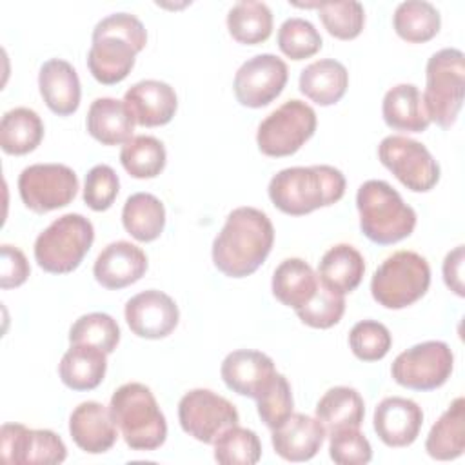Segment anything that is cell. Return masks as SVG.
<instances>
[{"mask_svg": "<svg viewBox=\"0 0 465 465\" xmlns=\"http://www.w3.org/2000/svg\"><path fill=\"white\" fill-rule=\"evenodd\" d=\"M425 450L438 461H450L465 450V400L458 396L430 427Z\"/></svg>", "mask_w": 465, "mask_h": 465, "instance_id": "cell-30", "label": "cell"}, {"mask_svg": "<svg viewBox=\"0 0 465 465\" xmlns=\"http://www.w3.org/2000/svg\"><path fill=\"white\" fill-rule=\"evenodd\" d=\"M429 285V262L414 251H396L374 271L371 294L381 307L398 311L423 298Z\"/></svg>", "mask_w": 465, "mask_h": 465, "instance_id": "cell-8", "label": "cell"}, {"mask_svg": "<svg viewBox=\"0 0 465 465\" xmlns=\"http://www.w3.org/2000/svg\"><path fill=\"white\" fill-rule=\"evenodd\" d=\"M272 205L289 216H303L340 202L345 176L332 165L287 167L278 171L267 187Z\"/></svg>", "mask_w": 465, "mask_h": 465, "instance_id": "cell-3", "label": "cell"}, {"mask_svg": "<svg viewBox=\"0 0 465 465\" xmlns=\"http://www.w3.org/2000/svg\"><path fill=\"white\" fill-rule=\"evenodd\" d=\"M454 354L445 341L429 340L400 352L391 365L392 380L411 391H434L447 383Z\"/></svg>", "mask_w": 465, "mask_h": 465, "instance_id": "cell-10", "label": "cell"}, {"mask_svg": "<svg viewBox=\"0 0 465 465\" xmlns=\"http://www.w3.org/2000/svg\"><path fill=\"white\" fill-rule=\"evenodd\" d=\"M392 345L389 329L376 320H361L349 332V347L361 361H378L387 356Z\"/></svg>", "mask_w": 465, "mask_h": 465, "instance_id": "cell-41", "label": "cell"}, {"mask_svg": "<svg viewBox=\"0 0 465 465\" xmlns=\"http://www.w3.org/2000/svg\"><path fill=\"white\" fill-rule=\"evenodd\" d=\"M305 7H316L327 33L338 40H354L365 25V9L360 2H320Z\"/></svg>", "mask_w": 465, "mask_h": 465, "instance_id": "cell-38", "label": "cell"}, {"mask_svg": "<svg viewBox=\"0 0 465 465\" xmlns=\"http://www.w3.org/2000/svg\"><path fill=\"white\" fill-rule=\"evenodd\" d=\"M363 416V398L352 387H332L316 403V418L323 423L329 434L340 429H360Z\"/></svg>", "mask_w": 465, "mask_h": 465, "instance_id": "cell-31", "label": "cell"}, {"mask_svg": "<svg viewBox=\"0 0 465 465\" xmlns=\"http://www.w3.org/2000/svg\"><path fill=\"white\" fill-rule=\"evenodd\" d=\"M38 89L54 114L69 116L76 113L82 96L80 78L67 60L51 58L44 62L38 73Z\"/></svg>", "mask_w": 465, "mask_h": 465, "instance_id": "cell-23", "label": "cell"}, {"mask_svg": "<svg viewBox=\"0 0 465 465\" xmlns=\"http://www.w3.org/2000/svg\"><path fill=\"white\" fill-rule=\"evenodd\" d=\"M178 420L185 434L213 445L225 429L238 425L240 414L227 398L209 389H193L178 403Z\"/></svg>", "mask_w": 465, "mask_h": 465, "instance_id": "cell-13", "label": "cell"}, {"mask_svg": "<svg viewBox=\"0 0 465 465\" xmlns=\"http://www.w3.org/2000/svg\"><path fill=\"white\" fill-rule=\"evenodd\" d=\"M87 133L102 145H124L133 138L134 120L124 100L96 98L87 111Z\"/></svg>", "mask_w": 465, "mask_h": 465, "instance_id": "cell-26", "label": "cell"}, {"mask_svg": "<svg viewBox=\"0 0 465 465\" xmlns=\"http://www.w3.org/2000/svg\"><path fill=\"white\" fill-rule=\"evenodd\" d=\"M294 312L302 323L312 329H331L345 312V298L320 283L316 294Z\"/></svg>", "mask_w": 465, "mask_h": 465, "instance_id": "cell-43", "label": "cell"}, {"mask_svg": "<svg viewBox=\"0 0 465 465\" xmlns=\"http://www.w3.org/2000/svg\"><path fill=\"white\" fill-rule=\"evenodd\" d=\"M124 314L131 332L145 340L169 336L180 320L176 302L158 289H147L129 298Z\"/></svg>", "mask_w": 465, "mask_h": 465, "instance_id": "cell-16", "label": "cell"}, {"mask_svg": "<svg viewBox=\"0 0 465 465\" xmlns=\"http://www.w3.org/2000/svg\"><path fill=\"white\" fill-rule=\"evenodd\" d=\"M107 371V354L87 343H71L58 363L62 383L73 391L96 389Z\"/></svg>", "mask_w": 465, "mask_h": 465, "instance_id": "cell-24", "label": "cell"}, {"mask_svg": "<svg viewBox=\"0 0 465 465\" xmlns=\"http://www.w3.org/2000/svg\"><path fill=\"white\" fill-rule=\"evenodd\" d=\"M124 104L136 125L160 127L174 118L178 96L162 80H140L125 91Z\"/></svg>", "mask_w": 465, "mask_h": 465, "instance_id": "cell-19", "label": "cell"}, {"mask_svg": "<svg viewBox=\"0 0 465 465\" xmlns=\"http://www.w3.org/2000/svg\"><path fill=\"white\" fill-rule=\"evenodd\" d=\"M356 209L363 236L378 245L398 243L416 227V211L383 180H367L360 185Z\"/></svg>", "mask_w": 465, "mask_h": 465, "instance_id": "cell-4", "label": "cell"}, {"mask_svg": "<svg viewBox=\"0 0 465 465\" xmlns=\"http://www.w3.org/2000/svg\"><path fill=\"white\" fill-rule=\"evenodd\" d=\"M327 430L318 418L292 412L280 427L272 429L274 452L285 461L312 460L325 441Z\"/></svg>", "mask_w": 465, "mask_h": 465, "instance_id": "cell-20", "label": "cell"}, {"mask_svg": "<svg viewBox=\"0 0 465 465\" xmlns=\"http://www.w3.org/2000/svg\"><path fill=\"white\" fill-rule=\"evenodd\" d=\"M463 262H465L463 245L454 247L450 252H447V256L443 260V282L460 298L465 296V292H463Z\"/></svg>", "mask_w": 465, "mask_h": 465, "instance_id": "cell-47", "label": "cell"}, {"mask_svg": "<svg viewBox=\"0 0 465 465\" xmlns=\"http://www.w3.org/2000/svg\"><path fill=\"white\" fill-rule=\"evenodd\" d=\"M122 223L134 240L154 242L165 227V207L151 193H134L124 203Z\"/></svg>", "mask_w": 465, "mask_h": 465, "instance_id": "cell-33", "label": "cell"}, {"mask_svg": "<svg viewBox=\"0 0 465 465\" xmlns=\"http://www.w3.org/2000/svg\"><path fill=\"white\" fill-rule=\"evenodd\" d=\"M316 113L302 100H287L267 114L256 131L258 149L271 158L291 156L316 131Z\"/></svg>", "mask_w": 465, "mask_h": 465, "instance_id": "cell-9", "label": "cell"}, {"mask_svg": "<svg viewBox=\"0 0 465 465\" xmlns=\"http://www.w3.org/2000/svg\"><path fill=\"white\" fill-rule=\"evenodd\" d=\"M292 391L287 378L280 372L272 376L269 385L256 398V411L262 421L272 430L292 414Z\"/></svg>", "mask_w": 465, "mask_h": 465, "instance_id": "cell-42", "label": "cell"}, {"mask_svg": "<svg viewBox=\"0 0 465 465\" xmlns=\"http://www.w3.org/2000/svg\"><path fill=\"white\" fill-rule=\"evenodd\" d=\"M329 456L338 465H365L372 460V447L360 429H340L329 436Z\"/></svg>", "mask_w": 465, "mask_h": 465, "instance_id": "cell-45", "label": "cell"}, {"mask_svg": "<svg viewBox=\"0 0 465 465\" xmlns=\"http://www.w3.org/2000/svg\"><path fill=\"white\" fill-rule=\"evenodd\" d=\"M272 243L269 216L256 207H236L213 242V263L229 278H245L267 260Z\"/></svg>", "mask_w": 465, "mask_h": 465, "instance_id": "cell-1", "label": "cell"}, {"mask_svg": "<svg viewBox=\"0 0 465 465\" xmlns=\"http://www.w3.org/2000/svg\"><path fill=\"white\" fill-rule=\"evenodd\" d=\"M2 460L11 465H54L67 458L62 438L49 429H27L24 423H4L0 429Z\"/></svg>", "mask_w": 465, "mask_h": 465, "instance_id": "cell-15", "label": "cell"}, {"mask_svg": "<svg viewBox=\"0 0 465 465\" xmlns=\"http://www.w3.org/2000/svg\"><path fill=\"white\" fill-rule=\"evenodd\" d=\"M287 78V64L276 54L262 53L245 60L238 67L232 91L243 107L260 109L282 94Z\"/></svg>", "mask_w": 465, "mask_h": 465, "instance_id": "cell-14", "label": "cell"}, {"mask_svg": "<svg viewBox=\"0 0 465 465\" xmlns=\"http://www.w3.org/2000/svg\"><path fill=\"white\" fill-rule=\"evenodd\" d=\"M381 114L391 129L401 133H423L430 125L423 96L414 84L391 87L383 96Z\"/></svg>", "mask_w": 465, "mask_h": 465, "instance_id": "cell-27", "label": "cell"}, {"mask_svg": "<svg viewBox=\"0 0 465 465\" xmlns=\"http://www.w3.org/2000/svg\"><path fill=\"white\" fill-rule=\"evenodd\" d=\"M214 445V460L222 465H254L262 458V443L254 430L232 425L225 429Z\"/></svg>", "mask_w": 465, "mask_h": 465, "instance_id": "cell-37", "label": "cell"}, {"mask_svg": "<svg viewBox=\"0 0 465 465\" xmlns=\"http://www.w3.org/2000/svg\"><path fill=\"white\" fill-rule=\"evenodd\" d=\"M276 42H278L280 51L287 58L296 60V62L314 56L323 45L322 35L318 33L314 24L305 18H300V16L287 18L280 25Z\"/></svg>", "mask_w": 465, "mask_h": 465, "instance_id": "cell-39", "label": "cell"}, {"mask_svg": "<svg viewBox=\"0 0 465 465\" xmlns=\"http://www.w3.org/2000/svg\"><path fill=\"white\" fill-rule=\"evenodd\" d=\"M465 93V54L456 47L436 51L425 65L423 105L429 120L450 129L461 111Z\"/></svg>", "mask_w": 465, "mask_h": 465, "instance_id": "cell-6", "label": "cell"}, {"mask_svg": "<svg viewBox=\"0 0 465 465\" xmlns=\"http://www.w3.org/2000/svg\"><path fill=\"white\" fill-rule=\"evenodd\" d=\"M120 191L118 174L111 165L98 163L89 169L84 182V202L89 209L102 213L107 211Z\"/></svg>", "mask_w": 465, "mask_h": 465, "instance_id": "cell-44", "label": "cell"}, {"mask_svg": "<svg viewBox=\"0 0 465 465\" xmlns=\"http://www.w3.org/2000/svg\"><path fill=\"white\" fill-rule=\"evenodd\" d=\"M220 374L227 389L256 400L276 374V367L265 352L238 349L223 358Z\"/></svg>", "mask_w": 465, "mask_h": 465, "instance_id": "cell-18", "label": "cell"}, {"mask_svg": "<svg viewBox=\"0 0 465 465\" xmlns=\"http://www.w3.org/2000/svg\"><path fill=\"white\" fill-rule=\"evenodd\" d=\"M109 411L133 450H154L165 443L167 421L147 385L138 381L120 385L111 396Z\"/></svg>", "mask_w": 465, "mask_h": 465, "instance_id": "cell-5", "label": "cell"}, {"mask_svg": "<svg viewBox=\"0 0 465 465\" xmlns=\"http://www.w3.org/2000/svg\"><path fill=\"white\" fill-rule=\"evenodd\" d=\"M392 27L401 40L409 44H423L440 33L441 16L430 2L407 0L394 9Z\"/></svg>", "mask_w": 465, "mask_h": 465, "instance_id": "cell-34", "label": "cell"}, {"mask_svg": "<svg viewBox=\"0 0 465 465\" xmlns=\"http://www.w3.org/2000/svg\"><path fill=\"white\" fill-rule=\"evenodd\" d=\"M363 274L365 260L361 252L349 243L331 247L318 263L320 283L343 296L356 291L363 280Z\"/></svg>", "mask_w": 465, "mask_h": 465, "instance_id": "cell-28", "label": "cell"}, {"mask_svg": "<svg viewBox=\"0 0 465 465\" xmlns=\"http://www.w3.org/2000/svg\"><path fill=\"white\" fill-rule=\"evenodd\" d=\"M302 94L311 102L327 107L338 104L349 87V73L345 65L334 58H322L309 64L298 80Z\"/></svg>", "mask_w": 465, "mask_h": 465, "instance_id": "cell-25", "label": "cell"}, {"mask_svg": "<svg viewBox=\"0 0 465 465\" xmlns=\"http://www.w3.org/2000/svg\"><path fill=\"white\" fill-rule=\"evenodd\" d=\"M147 44V31L131 13H113L102 18L91 36L87 67L93 78L104 85H114L127 78L136 54Z\"/></svg>", "mask_w": 465, "mask_h": 465, "instance_id": "cell-2", "label": "cell"}, {"mask_svg": "<svg viewBox=\"0 0 465 465\" xmlns=\"http://www.w3.org/2000/svg\"><path fill=\"white\" fill-rule=\"evenodd\" d=\"M94 242V227L89 218L67 213L53 220L35 240V260L51 274L73 272Z\"/></svg>", "mask_w": 465, "mask_h": 465, "instance_id": "cell-7", "label": "cell"}, {"mask_svg": "<svg viewBox=\"0 0 465 465\" xmlns=\"http://www.w3.org/2000/svg\"><path fill=\"white\" fill-rule=\"evenodd\" d=\"M44 138V122L29 107H15L4 113L0 122V147L5 154L22 156L35 151Z\"/></svg>", "mask_w": 465, "mask_h": 465, "instance_id": "cell-32", "label": "cell"}, {"mask_svg": "<svg viewBox=\"0 0 465 465\" xmlns=\"http://www.w3.org/2000/svg\"><path fill=\"white\" fill-rule=\"evenodd\" d=\"M2 254V272H0V287L2 289H15L25 283V280L31 274L29 262L25 254L9 243H4L0 247Z\"/></svg>", "mask_w": 465, "mask_h": 465, "instance_id": "cell-46", "label": "cell"}, {"mask_svg": "<svg viewBox=\"0 0 465 465\" xmlns=\"http://www.w3.org/2000/svg\"><path fill=\"white\" fill-rule=\"evenodd\" d=\"M147 271L145 252L125 240H118L104 247L93 265L94 280L111 291L136 283Z\"/></svg>", "mask_w": 465, "mask_h": 465, "instance_id": "cell-21", "label": "cell"}, {"mask_svg": "<svg viewBox=\"0 0 465 465\" xmlns=\"http://www.w3.org/2000/svg\"><path fill=\"white\" fill-rule=\"evenodd\" d=\"M120 341L116 320L105 312H89L80 316L69 329V343H87L111 354Z\"/></svg>", "mask_w": 465, "mask_h": 465, "instance_id": "cell-40", "label": "cell"}, {"mask_svg": "<svg viewBox=\"0 0 465 465\" xmlns=\"http://www.w3.org/2000/svg\"><path fill=\"white\" fill-rule=\"evenodd\" d=\"M227 29L238 44L258 45L272 33V13L263 2L242 0L227 13Z\"/></svg>", "mask_w": 465, "mask_h": 465, "instance_id": "cell-35", "label": "cell"}, {"mask_svg": "<svg viewBox=\"0 0 465 465\" xmlns=\"http://www.w3.org/2000/svg\"><path fill=\"white\" fill-rule=\"evenodd\" d=\"M18 193L27 209L45 214L74 200L78 176L64 163H33L20 173Z\"/></svg>", "mask_w": 465, "mask_h": 465, "instance_id": "cell-12", "label": "cell"}, {"mask_svg": "<svg viewBox=\"0 0 465 465\" xmlns=\"http://www.w3.org/2000/svg\"><path fill=\"white\" fill-rule=\"evenodd\" d=\"M318 285V274L302 258L283 260L274 269L271 282L274 298L294 311L303 307L316 294Z\"/></svg>", "mask_w": 465, "mask_h": 465, "instance_id": "cell-29", "label": "cell"}, {"mask_svg": "<svg viewBox=\"0 0 465 465\" xmlns=\"http://www.w3.org/2000/svg\"><path fill=\"white\" fill-rule=\"evenodd\" d=\"M378 158L414 193H427L440 182V163L421 142L409 136H385L378 145Z\"/></svg>", "mask_w": 465, "mask_h": 465, "instance_id": "cell-11", "label": "cell"}, {"mask_svg": "<svg viewBox=\"0 0 465 465\" xmlns=\"http://www.w3.org/2000/svg\"><path fill=\"white\" fill-rule=\"evenodd\" d=\"M167 162L163 143L151 134L133 136L122 145L120 163L133 178H156Z\"/></svg>", "mask_w": 465, "mask_h": 465, "instance_id": "cell-36", "label": "cell"}, {"mask_svg": "<svg viewBox=\"0 0 465 465\" xmlns=\"http://www.w3.org/2000/svg\"><path fill=\"white\" fill-rule=\"evenodd\" d=\"M69 434L87 454L107 452L118 438V427L109 407L100 401H82L69 416Z\"/></svg>", "mask_w": 465, "mask_h": 465, "instance_id": "cell-22", "label": "cell"}, {"mask_svg": "<svg viewBox=\"0 0 465 465\" xmlns=\"http://www.w3.org/2000/svg\"><path fill=\"white\" fill-rule=\"evenodd\" d=\"M372 425L374 432L387 447H409L420 436L423 411L409 398L389 396L374 409Z\"/></svg>", "mask_w": 465, "mask_h": 465, "instance_id": "cell-17", "label": "cell"}]
</instances>
